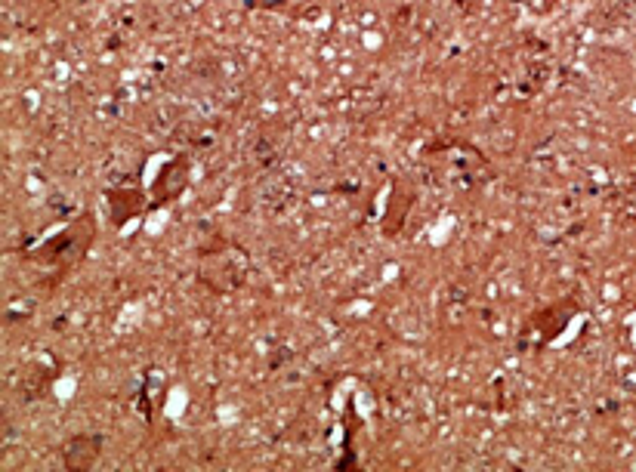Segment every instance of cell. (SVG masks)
<instances>
[{"instance_id":"cell-1","label":"cell","mask_w":636,"mask_h":472,"mask_svg":"<svg viewBox=\"0 0 636 472\" xmlns=\"http://www.w3.org/2000/svg\"><path fill=\"white\" fill-rule=\"evenodd\" d=\"M96 445H99L96 439H75L72 445H68V451H65V463L72 466V469H87L96 460V454H99Z\"/></svg>"}]
</instances>
